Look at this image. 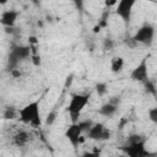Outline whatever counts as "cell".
<instances>
[{
	"label": "cell",
	"instance_id": "15",
	"mask_svg": "<svg viewBox=\"0 0 157 157\" xmlns=\"http://www.w3.org/2000/svg\"><path fill=\"white\" fill-rule=\"evenodd\" d=\"M107 91H108V86H107L105 82H98L96 85V92H97L98 96H101V97L104 96L107 93Z\"/></svg>",
	"mask_w": 157,
	"mask_h": 157
},
{
	"label": "cell",
	"instance_id": "10",
	"mask_svg": "<svg viewBox=\"0 0 157 157\" xmlns=\"http://www.w3.org/2000/svg\"><path fill=\"white\" fill-rule=\"evenodd\" d=\"M20 16V12L16 10H6L0 15V23L6 28H12Z\"/></svg>",
	"mask_w": 157,
	"mask_h": 157
},
{
	"label": "cell",
	"instance_id": "6",
	"mask_svg": "<svg viewBox=\"0 0 157 157\" xmlns=\"http://www.w3.org/2000/svg\"><path fill=\"white\" fill-rule=\"evenodd\" d=\"M137 0H119L115 4V15L128 26L131 21L132 9Z\"/></svg>",
	"mask_w": 157,
	"mask_h": 157
},
{
	"label": "cell",
	"instance_id": "12",
	"mask_svg": "<svg viewBox=\"0 0 157 157\" xmlns=\"http://www.w3.org/2000/svg\"><path fill=\"white\" fill-rule=\"evenodd\" d=\"M117 110H118V105L114 104L113 102H108V103H104L98 109V114L102 117H105V118H110L117 113Z\"/></svg>",
	"mask_w": 157,
	"mask_h": 157
},
{
	"label": "cell",
	"instance_id": "13",
	"mask_svg": "<svg viewBox=\"0 0 157 157\" xmlns=\"http://www.w3.org/2000/svg\"><path fill=\"white\" fill-rule=\"evenodd\" d=\"M124 65H125V63H124V59L121 56H114L110 60V70L114 74L120 72L124 69Z\"/></svg>",
	"mask_w": 157,
	"mask_h": 157
},
{
	"label": "cell",
	"instance_id": "21",
	"mask_svg": "<svg viewBox=\"0 0 157 157\" xmlns=\"http://www.w3.org/2000/svg\"><path fill=\"white\" fill-rule=\"evenodd\" d=\"M117 1H118V0H105V5H107L108 7H110V6H115Z\"/></svg>",
	"mask_w": 157,
	"mask_h": 157
},
{
	"label": "cell",
	"instance_id": "17",
	"mask_svg": "<svg viewBox=\"0 0 157 157\" xmlns=\"http://www.w3.org/2000/svg\"><path fill=\"white\" fill-rule=\"evenodd\" d=\"M148 118L152 123H157V108L156 107L148 109Z\"/></svg>",
	"mask_w": 157,
	"mask_h": 157
},
{
	"label": "cell",
	"instance_id": "1",
	"mask_svg": "<svg viewBox=\"0 0 157 157\" xmlns=\"http://www.w3.org/2000/svg\"><path fill=\"white\" fill-rule=\"evenodd\" d=\"M17 119L26 125H31L33 128H39L42 125L40 101L39 99L32 101V102L27 103L26 105H23L22 108H20Z\"/></svg>",
	"mask_w": 157,
	"mask_h": 157
},
{
	"label": "cell",
	"instance_id": "23",
	"mask_svg": "<svg viewBox=\"0 0 157 157\" xmlns=\"http://www.w3.org/2000/svg\"><path fill=\"white\" fill-rule=\"evenodd\" d=\"M29 1H32V2H34V4H37V2H38V0H29Z\"/></svg>",
	"mask_w": 157,
	"mask_h": 157
},
{
	"label": "cell",
	"instance_id": "20",
	"mask_svg": "<svg viewBox=\"0 0 157 157\" xmlns=\"http://www.w3.org/2000/svg\"><path fill=\"white\" fill-rule=\"evenodd\" d=\"M75 5H76V7H78V9H82V5H83V1L85 0H71Z\"/></svg>",
	"mask_w": 157,
	"mask_h": 157
},
{
	"label": "cell",
	"instance_id": "22",
	"mask_svg": "<svg viewBox=\"0 0 157 157\" xmlns=\"http://www.w3.org/2000/svg\"><path fill=\"white\" fill-rule=\"evenodd\" d=\"M7 1H9V0H0V5H5Z\"/></svg>",
	"mask_w": 157,
	"mask_h": 157
},
{
	"label": "cell",
	"instance_id": "4",
	"mask_svg": "<svg viewBox=\"0 0 157 157\" xmlns=\"http://www.w3.org/2000/svg\"><path fill=\"white\" fill-rule=\"evenodd\" d=\"M90 102V94L86 93H75L71 96L67 104V113L72 121H77L81 113Z\"/></svg>",
	"mask_w": 157,
	"mask_h": 157
},
{
	"label": "cell",
	"instance_id": "19",
	"mask_svg": "<svg viewBox=\"0 0 157 157\" xmlns=\"http://www.w3.org/2000/svg\"><path fill=\"white\" fill-rule=\"evenodd\" d=\"M54 120H55V113H54V112H52V113H49V114L47 115L45 124H47V125H52V124L54 123Z\"/></svg>",
	"mask_w": 157,
	"mask_h": 157
},
{
	"label": "cell",
	"instance_id": "8",
	"mask_svg": "<svg viewBox=\"0 0 157 157\" xmlns=\"http://www.w3.org/2000/svg\"><path fill=\"white\" fill-rule=\"evenodd\" d=\"M86 132L87 137L94 141H104L110 137V130L102 123H92Z\"/></svg>",
	"mask_w": 157,
	"mask_h": 157
},
{
	"label": "cell",
	"instance_id": "14",
	"mask_svg": "<svg viewBox=\"0 0 157 157\" xmlns=\"http://www.w3.org/2000/svg\"><path fill=\"white\" fill-rule=\"evenodd\" d=\"M17 117H18V109L6 108L4 112V119L6 120H12V119H16Z\"/></svg>",
	"mask_w": 157,
	"mask_h": 157
},
{
	"label": "cell",
	"instance_id": "3",
	"mask_svg": "<svg viewBox=\"0 0 157 157\" xmlns=\"http://www.w3.org/2000/svg\"><path fill=\"white\" fill-rule=\"evenodd\" d=\"M145 146H146V140L141 135L134 134L128 137V142L123 147V151L130 157H146L150 153L147 152Z\"/></svg>",
	"mask_w": 157,
	"mask_h": 157
},
{
	"label": "cell",
	"instance_id": "11",
	"mask_svg": "<svg viewBox=\"0 0 157 157\" xmlns=\"http://www.w3.org/2000/svg\"><path fill=\"white\" fill-rule=\"evenodd\" d=\"M31 141H32V135H31L29 131H27L25 129L18 130L12 136V144L16 147H26Z\"/></svg>",
	"mask_w": 157,
	"mask_h": 157
},
{
	"label": "cell",
	"instance_id": "2",
	"mask_svg": "<svg viewBox=\"0 0 157 157\" xmlns=\"http://www.w3.org/2000/svg\"><path fill=\"white\" fill-rule=\"evenodd\" d=\"M92 125V121H72L71 125L65 131V137L69 140V142L72 145L74 148H77L80 144L85 141L82 134L88 130V128Z\"/></svg>",
	"mask_w": 157,
	"mask_h": 157
},
{
	"label": "cell",
	"instance_id": "9",
	"mask_svg": "<svg viewBox=\"0 0 157 157\" xmlns=\"http://www.w3.org/2000/svg\"><path fill=\"white\" fill-rule=\"evenodd\" d=\"M148 58H150V55L144 56V58L141 59V61L131 70V72H130V78H131L132 81L144 83L145 81L148 80V65H147Z\"/></svg>",
	"mask_w": 157,
	"mask_h": 157
},
{
	"label": "cell",
	"instance_id": "5",
	"mask_svg": "<svg viewBox=\"0 0 157 157\" xmlns=\"http://www.w3.org/2000/svg\"><path fill=\"white\" fill-rule=\"evenodd\" d=\"M31 58V45H20L15 44L10 48L7 56V67L9 70L17 69L21 61Z\"/></svg>",
	"mask_w": 157,
	"mask_h": 157
},
{
	"label": "cell",
	"instance_id": "7",
	"mask_svg": "<svg viewBox=\"0 0 157 157\" xmlns=\"http://www.w3.org/2000/svg\"><path fill=\"white\" fill-rule=\"evenodd\" d=\"M136 44H144V45H151L155 38V27L152 25H144L140 27L136 33L131 37Z\"/></svg>",
	"mask_w": 157,
	"mask_h": 157
},
{
	"label": "cell",
	"instance_id": "16",
	"mask_svg": "<svg viewBox=\"0 0 157 157\" xmlns=\"http://www.w3.org/2000/svg\"><path fill=\"white\" fill-rule=\"evenodd\" d=\"M144 85H145L147 92H150V93H152V94H156V86H155V83H153L152 81H150V78H148L147 81H145Z\"/></svg>",
	"mask_w": 157,
	"mask_h": 157
},
{
	"label": "cell",
	"instance_id": "18",
	"mask_svg": "<svg viewBox=\"0 0 157 157\" xmlns=\"http://www.w3.org/2000/svg\"><path fill=\"white\" fill-rule=\"evenodd\" d=\"M113 47H114V42H113V39H105L104 40V43H103V48L105 49V50H110V49H113Z\"/></svg>",
	"mask_w": 157,
	"mask_h": 157
}]
</instances>
